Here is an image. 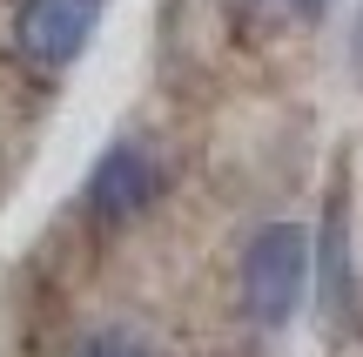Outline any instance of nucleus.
Returning a JSON list of instances; mask_svg holds the SVG:
<instances>
[{
    "label": "nucleus",
    "mask_w": 363,
    "mask_h": 357,
    "mask_svg": "<svg viewBox=\"0 0 363 357\" xmlns=\"http://www.w3.org/2000/svg\"><path fill=\"white\" fill-rule=\"evenodd\" d=\"M310 270H316V290H323L330 324H350L357 317V256H350V196H343V182L330 189L323 229L310 236Z\"/></svg>",
    "instance_id": "20e7f679"
},
{
    "label": "nucleus",
    "mask_w": 363,
    "mask_h": 357,
    "mask_svg": "<svg viewBox=\"0 0 363 357\" xmlns=\"http://www.w3.org/2000/svg\"><path fill=\"white\" fill-rule=\"evenodd\" d=\"M94 27H101V0H21L13 48L34 67H67V61L88 54Z\"/></svg>",
    "instance_id": "7ed1b4c3"
},
{
    "label": "nucleus",
    "mask_w": 363,
    "mask_h": 357,
    "mask_svg": "<svg viewBox=\"0 0 363 357\" xmlns=\"http://www.w3.org/2000/svg\"><path fill=\"white\" fill-rule=\"evenodd\" d=\"M350 75L363 81V7H357V27H350Z\"/></svg>",
    "instance_id": "0eeeda50"
},
{
    "label": "nucleus",
    "mask_w": 363,
    "mask_h": 357,
    "mask_svg": "<svg viewBox=\"0 0 363 357\" xmlns=\"http://www.w3.org/2000/svg\"><path fill=\"white\" fill-rule=\"evenodd\" d=\"M283 13H296V21H323L330 0H283Z\"/></svg>",
    "instance_id": "423d86ee"
},
{
    "label": "nucleus",
    "mask_w": 363,
    "mask_h": 357,
    "mask_svg": "<svg viewBox=\"0 0 363 357\" xmlns=\"http://www.w3.org/2000/svg\"><path fill=\"white\" fill-rule=\"evenodd\" d=\"M242 310L262 331H283L303 310V290H310V229L303 223H262L242 250Z\"/></svg>",
    "instance_id": "f257e3e1"
},
{
    "label": "nucleus",
    "mask_w": 363,
    "mask_h": 357,
    "mask_svg": "<svg viewBox=\"0 0 363 357\" xmlns=\"http://www.w3.org/2000/svg\"><path fill=\"white\" fill-rule=\"evenodd\" d=\"M74 357H155V351H148L142 337H128V331H88Z\"/></svg>",
    "instance_id": "39448f33"
},
{
    "label": "nucleus",
    "mask_w": 363,
    "mask_h": 357,
    "mask_svg": "<svg viewBox=\"0 0 363 357\" xmlns=\"http://www.w3.org/2000/svg\"><path fill=\"white\" fill-rule=\"evenodd\" d=\"M162 189V162L148 142H135V135H121V142L101 148V162L88 169V189H81V202H88L94 223H128V216H142L148 202H155Z\"/></svg>",
    "instance_id": "f03ea898"
}]
</instances>
